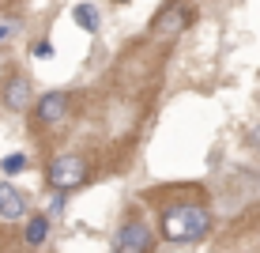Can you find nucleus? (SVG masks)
Wrapping results in <instances>:
<instances>
[{"label": "nucleus", "mask_w": 260, "mask_h": 253, "mask_svg": "<svg viewBox=\"0 0 260 253\" xmlns=\"http://www.w3.org/2000/svg\"><path fill=\"white\" fill-rule=\"evenodd\" d=\"M158 231L166 242H200L211 231V212L196 196H174L158 208Z\"/></svg>", "instance_id": "1"}, {"label": "nucleus", "mask_w": 260, "mask_h": 253, "mask_svg": "<svg viewBox=\"0 0 260 253\" xmlns=\"http://www.w3.org/2000/svg\"><path fill=\"white\" fill-rule=\"evenodd\" d=\"M46 182L53 193H76L79 185L87 182V162L83 155H53L49 166H46Z\"/></svg>", "instance_id": "2"}, {"label": "nucleus", "mask_w": 260, "mask_h": 253, "mask_svg": "<svg viewBox=\"0 0 260 253\" xmlns=\"http://www.w3.org/2000/svg\"><path fill=\"white\" fill-rule=\"evenodd\" d=\"M110 253H155V231H151L140 215H128V219L113 231V249Z\"/></svg>", "instance_id": "3"}, {"label": "nucleus", "mask_w": 260, "mask_h": 253, "mask_svg": "<svg viewBox=\"0 0 260 253\" xmlns=\"http://www.w3.org/2000/svg\"><path fill=\"white\" fill-rule=\"evenodd\" d=\"M68 110H72V95H68V91H46V95L34 98L30 121H34V129H49V125H60V121H64Z\"/></svg>", "instance_id": "4"}, {"label": "nucleus", "mask_w": 260, "mask_h": 253, "mask_svg": "<svg viewBox=\"0 0 260 253\" xmlns=\"http://www.w3.org/2000/svg\"><path fill=\"white\" fill-rule=\"evenodd\" d=\"M0 102L8 106V110H15V114H23V110H30L34 106V95H30V79L26 76H8L4 79V87H0Z\"/></svg>", "instance_id": "5"}, {"label": "nucleus", "mask_w": 260, "mask_h": 253, "mask_svg": "<svg viewBox=\"0 0 260 253\" xmlns=\"http://www.w3.org/2000/svg\"><path fill=\"white\" fill-rule=\"evenodd\" d=\"M189 19H192V15H189V12H181V4H177V0H170L162 12L155 15L151 31H155V34H177V31H181V26L189 23Z\"/></svg>", "instance_id": "6"}, {"label": "nucleus", "mask_w": 260, "mask_h": 253, "mask_svg": "<svg viewBox=\"0 0 260 253\" xmlns=\"http://www.w3.org/2000/svg\"><path fill=\"white\" fill-rule=\"evenodd\" d=\"M26 196L19 193V189H15L12 182H0V215H4V219H23L26 215Z\"/></svg>", "instance_id": "7"}, {"label": "nucleus", "mask_w": 260, "mask_h": 253, "mask_svg": "<svg viewBox=\"0 0 260 253\" xmlns=\"http://www.w3.org/2000/svg\"><path fill=\"white\" fill-rule=\"evenodd\" d=\"M49 231H53V215H49V212H42V215H30V219H26V231H23V242H26V249H38V246H46Z\"/></svg>", "instance_id": "8"}, {"label": "nucleus", "mask_w": 260, "mask_h": 253, "mask_svg": "<svg viewBox=\"0 0 260 253\" xmlns=\"http://www.w3.org/2000/svg\"><path fill=\"white\" fill-rule=\"evenodd\" d=\"M72 19H76V26H83L87 34L98 31V8L94 4H76L72 8Z\"/></svg>", "instance_id": "9"}, {"label": "nucleus", "mask_w": 260, "mask_h": 253, "mask_svg": "<svg viewBox=\"0 0 260 253\" xmlns=\"http://www.w3.org/2000/svg\"><path fill=\"white\" fill-rule=\"evenodd\" d=\"M0 166H4V174H19V170H26V155H19V151H15V155H4Z\"/></svg>", "instance_id": "10"}, {"label": "nucleus", "mask_w": 260, "mask_h": 253, "mask_svg": "<svg viewBox=\"0 0 260 253\" xmlns=\"http://www.w3.org/2000/svg\"><path fill=\"white\" fill-rule=\"evenodd\" d=\"M34 57H46V61H49V57H53V42H49V38L34 42Z\"/></svg>", "instance_id": "11"}, {"label": "nucleus", "mask_w": 260, "mask_h": 253, "mask_svg": "<svg viewBox=\"0 0 260 253\" xmlns=\"http://www.w3.org/2000/svg\"><path fill=\"white\" fill-rule=\"evenodd\" d=\"M60 212H64V193H57L53 204H49V215H60Z\"/></svg>", "instance_id": "12"}, {"label": "nucleus", "mask_w": 260, "mask_h": 253, "mask_svg": "<svg viewBox=\"0 0 260 253\" xmlns=\"http://www.w3.org/2000/svg\"><path fill=\"white\" fill-rule=\"evenodd\" d=\"M8 34H12V23H0V42H4Z\"/></svg>", "instance_id": "13"}, {"label": "nucleus", "mask_w": 260, "mask_h": 253, "mask_svg": "<svg viewBox=\"0 0 260 253\" xmlns=\"http://www.w3.org/2000/svg\"><path fill=\"white\" fill-rule=\"evenodd\" d=\"M110 4H128V0H110Z\"/></svg>", "instance_id": "14"}]
</instances>
